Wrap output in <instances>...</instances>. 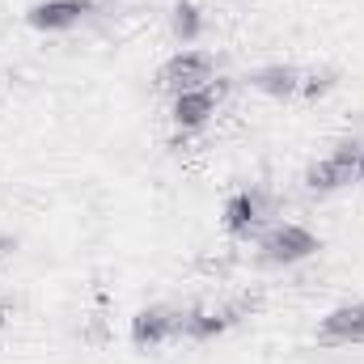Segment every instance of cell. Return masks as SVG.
Masks as SVG:
<instances>
[{
    "instance_id": "cell-15",
    "label": "cell",
    "mask_w": 364,
    "mask_h": 364,
    "mask_svg": "<svg viewBox=\"0 0 364 364\" xmlns=\"http://www.w3.org/2000/svg\"><path fill=\"white\" fill-rule=\"evenodd\" d=\"M4 318H9V314H4V305H0V326H4Z\"/></svg>"
},
{
    "instance_id": "cell-11",
    "label": "cell",
    "mask_w": 364,
    "mask_h": 364,
    "mask_svg": "<svg viewBox=\"0 0 364 364\" xmlns=\"http://www.w3.org/2000/svg\"><path fill=\"white\" fill-rule=\"evenodd\" d=\"M174 34H178L182 43H195V38L203 34V17H199V9H195L191 0L174 4Z\"/></svg>"
},
{
    "instance_id": "cell-4",
    "label": "cell",
    "mask_w": 364,
    "mask_h": 364,
    "mask_svg": "<svg viewBox=\"0 0 364 364\" xmlns=\"http://www.w3.org/2000/svg\"><path fill=\"white\" fill-rule=\"evenodd\" d=\"M178 331H182V309H174V305H144L132 318V343L136 348H157Z\"/></svg>"
},
{
    "instance_id": "cell-5",
    "label": "cell",
    "mask_w": 364,
    "mask_h": 364,
    "mask_svg": "<svg viewBox=\"0 0 364 364\" xmlns=\"http://www.w3.org/2000/svg\"><path fill=\"white\" fill-rule=\"evenodd\" d=\"M242 314H250V301H237V305H225V309H191V314H182L178 335L195 339V343H208V339L225 335L233 322H242Z\"/></svg>"
},
{
    "instance_id": "cell-10",
    "label": "cell",
    "mask_w": 364,
    "mask_h": 364,
    "mask_svg": "<svg viewBox=\"0 0 364 364\" xmlns=\"http://www.w3.org/2000/svg\"><path fill=\"white\" fill-rule=\"evenodd\" d=\"M301 81H305V73L292 68V64H267V68H259L250 77V85L259 93H267V97H296Z\"/></svg>"
},
{
    "instance_id": "cell-13",
    "label": "cell",
    "mask_w": 364,
    "mask_h": 364,
    "mask_svg": "<svg viewBox=\"0 0 364 364\" xmlns=\"http://www.w3.org/2000/svg\"><path fill=\"white\" fill-rule=\"evenodd\" d=\"M356 182H364V144H360V157H356Z\"/></svg>"
},
{
    "instance_id": "cell-1",
    "label": "cell",
    "mask_w": 364,
    "mask_h": 364,
    "mask_svg": "<svg viewBox=\"0 0 364 364\" xmlns=\"http://www.w3.org/2000/svg\"><path fill=\"white\" fill-rule=\"evenodd\" d=\"M360 144H364V140H343L331 157L314 161V166L305 170V186H309V191H318V195H331V191L348 186V182L356 178V157H360Z\"/></svg>"
},
{
    "instance_id": "cell-3",
    "label": "cell",
    "mask_w": 364,
    "mask_h": 364,
    "mask_svg": "<svg viewBox=\"0 0 364 364\" xmlns=\"http://www.w3.org/2000/svg\"><path fill=\"white\" fill-rule=\"evenodd\" d=\"M212 73H216V60H212L208 51H178L174 60H166V64H161L157 85H161L166 93H186V90L208 85V81H212Z\"/></svg>"
},
{
    "instance_id": "cell-6",
    "label": "cell",
    "mask_w": 364,
    "mask_h": 364,
    "mask_svg": "<svg viewBox=\"0 0 364 364\" xmlns=\"http://www.w3.org/2000/svg\"><path fill=\"white\" fill-rule=\"evenodd\" d=\"M220 93L225 85H199V90H186V93H174V106H170V114H174V123L186 127V132H195V127H203L212 114H216V106H220Z\"/></svg>"
},
{
    "instance_id": "cell-14",
    "label": "cell",
    "mask_w": 364,
    "mask_h": 364,
    "mask_svg": "<svg viewBox=\"0 0 364 364\" xmlns=\"http://www.w3.org/2000/svg\"><path fill=\"white\" fill-rule=\"evenodd\" d=\"M9 246H13V242H9V237H0V263H4V255H9Z\"/></svg>"
},
{
    "instance_id": "cell-9",
    "label": "cell",
    "mask_w": 364,
    "mask_h": 364,
    "mask_svg": "<svg viewBox=\"0 0 364 364\" xmlns=\"http://www.w3.org/2000/svg\"><path fill=\"white\" fill-rule=\"evenodd\" d=\"M90 9H93L90 0H38V4L30 9V26H34V30H68V26H77Z\"/></svg>"
},
{
    "instance_id": "cell-12",
    "label": "cell",
    "mask_w": 364,
    "mask_h": 364,
    "mask_svg": "<svg viewBox=\"0 0 364 364\" xmlns=\"http://www.w3.org/2000/svg\"><path fill=\"white\" fill-rule=\"evenodd\" d=\"M335 85V73H305V81H301V93L305 97H322V93Z\"/></svg>"
},
{
    "instance_id": "cell-8",
    "label": "cell",
    "mask_w": 364,
    "mask_h": 364,
    "mask_svg": "<svg viewBox=\"0 0 364 364\" xmlns=\"http://www.w3.org/2000/svg\"><path fill=\"white\" fill-rule=\"evenodd\" d=\"M263 216H267V203H263V195H255V191H242V195H233V199L225 203V229H229L233 237H250V233L263 225Z\"/></svg>"
},
{
    "instance_id": "cell-2",
    "label": "cell",
    "mask_w": 364,
    "mask_h": 364,
    "mask_svg": "<svg viewBox=\"0 0 364 364\" xmlns=\"http://www.w3.org/2000/svg\"><path fill=\"white\" fill-rule=\"evenodd\" d=\"M318 250H322V242H318L309 229H301V225H279V229H272V233L259 242L263 263H275V267L301 263V259H309V255H318Z\"/></svg>"
},
{
    "instance_id": "cell-7",
    "label": "cell",
    "mask_w": 364,
    "mask_h": 364,
    "mask_svg": "<svg viewBox=\"0 0 364 364\" xmlns=\"http://www.w3.org/2000/svg\"><path fill=\"white\" fill-rule=\"evenodd\" d=\"M318 343L326 348H339V343H364V301H352V305H339L322 318L318 326Z\"/></svg>"
}]
</instances>
